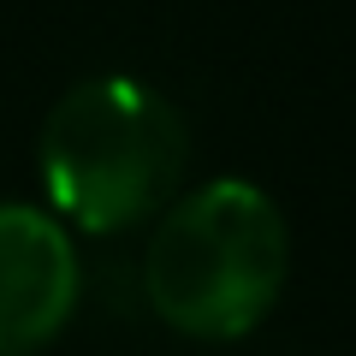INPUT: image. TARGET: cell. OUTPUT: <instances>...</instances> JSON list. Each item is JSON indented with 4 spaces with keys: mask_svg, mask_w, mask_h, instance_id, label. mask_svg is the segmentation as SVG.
<instances>
[{
    "mask_svg": "<svg viewBox=\"0 0 356 356\" xmlns=\"http://www.w3.org/2000/svg\"><path fill=\"white\" fill-rule=\"evenodd\" d=\"M191 166V125L154 83L102 72L72 83L42 125V191L83 232H125L161 214Z\"/></svg>",
    "mask_w": 356,
    "mask_h": 356,
    "instance_id": "obj_2",
    "label": "cell"
},
{
    "mask_svg": "<svg viewBox=\"0 0 356 356\" xmlns=\"http://www.w3.org/2000/svg\"><path fill=\"white\" fill-rule=\"evenodd\" d=\"M77 309V250L48 208H0V356H30Z\"/></svg>",
    "mask_w": 356,
    "mask_h": 356,
    "instance_id": "obj_3",
    "label": "cell"
},
{
    "mask_svg": "<svg viewBox=\"0 0 356 356\" xmlns=\"http://www.w3.org/2000/svg\"><path fill=\"white\" fill-rule=\"evenodd\" d=\"M291 232L250 178H214L161 208L143 255V297L184 339L232 344L255 332L285 291Z\"/></svg>",
    "mask_w": 356,
    "mask_h": 356,
    "instance_id": "obj_1",
    "label": "cell"
}]
</instances>
